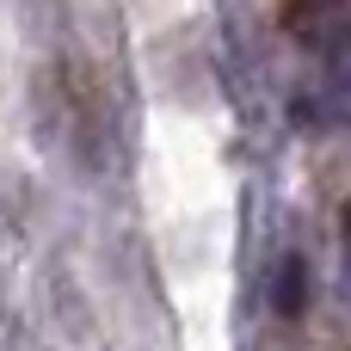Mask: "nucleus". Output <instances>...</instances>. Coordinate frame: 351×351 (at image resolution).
<instances>
[{
	"mask_svg": "<svg viewBox=\"0 0 351 351\" xmlns=\"http://www.w3.org/2000/svg\"><path fill=\"white\" fill-rule=\"evenodd\" d=\"M302 302H308V265H302V253H284L271 265V308L278 315H302Z\"/></svg>",
	"mask_w": 351,
	"mask_h": 351,
	"instance_id": "obj_1",
	"label": "nucleus"
},
{
	"mask_svg": "<svg viewBox=\"0 0 351 351\" xmlns=\"http://www.w3.org/2000/svg\"><path fill=\"white\" fill-rule=\"evenodd\" d=\"M346 265H351V216H346Z\"/></svg>",
	"mask_w": 351,
	"mask_h": 351,
	"instance_id": "obj_2",
	"label": "nucleus"
}]
</instances>
